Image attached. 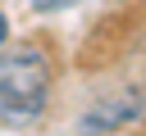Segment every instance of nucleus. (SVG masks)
Wrapping results in <instances>:
<instances>
[{
	"label": "nucleus",
	"mask_w": 146,
	"mask_h": 136,
	"mask_svg": "<svg viewBox=\"0 0 146 136\" xmlns=\"http://www.w3.org/2000/svg\"><path fill=\"white\" fill-rule=\"evenodd\" d=\"M23 5H32L36 14H59V9H73L78 0H23Z\"/></svg>",
	"instance_id": "nucleus-3"
},
{
	"label": "nucleus",
	"mask_w": 146,
	"mask_h": 136,
	"mask_svg": "<svg viewBox=\"0 0 146 136\" xmlns=\"http://www.w3.org/2000/svg\"><path fill=\"white\" fill-rule=\"evenodd\" d=\"M55 91V59L41 41H18L0 50V118L27 127L46 113Z\"/></svg>",
	"instance_id": "nucleus-1"
},
{
	"label": "nucleus",
	"mask_w": 146,
	"mask_h": 136,
	"mask_svg": "<svg viewBox=\"0 0 146 136\" xmlns=\"http://www.w3.org/2000/svg\"><path fill=\"white\" fill-rule=\"evenodd\" d=\"M146 104H141V95H123V100H100L82 122H78V131H87V136H100V131H114V127H123V122H132L137 113H141Z\"/></svg>",
	"instance_id": "nucleus-2"
},
{
	"label": "nucleus",
	"mask_w": 146,
	"mask_h": 136,
	"mask_svg": "<svg viewBox=\"0 0 146 136\" xmlns=\"http://www.w3.org/2000/svg\"><path fill=\"white\" fill-rule=\"evenodd\" d=\"M5 45H9V14L0 9V50H5Z\"/></svg>",
	"instance_id": "nucleus-4"
}]
</instances>
